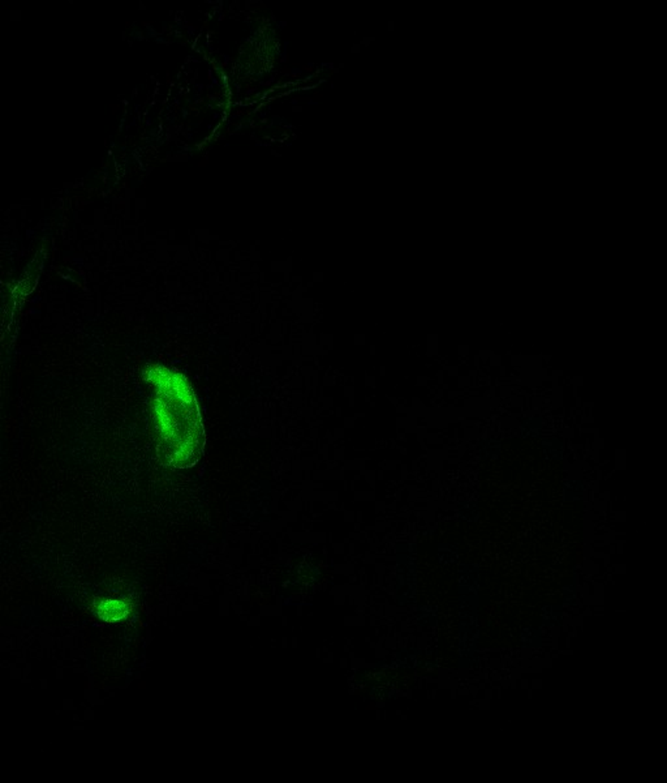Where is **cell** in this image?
Returning <instances> with one entry per match:
<instances>
[{"label": "cell", "instance_id": "cell-5", "mask_svg": "<svg viewBox=\"0 0 667 783\" xmlns=\"http://www.w3.org/2000/svg\"><path fill=\"white\" fill-rule=\"evenodd\" d=\"M543 424H545V423H543V421H542L541 418H539V417L528 418L527 421L521 424L520 431H519V436H520V437H530V436L536 437V436H539L541 430L543 428Z\"/></svg>", "mask_w": 667, "mask_h": 783}, {"label": "cell", "instance_id": "cell-2", "mask_svg": "<svg viewBox=\"0 0 667 783\" xmlns=\"http://www.w3.org/2000/svg\"><path fill=\"white\" fill-rule=\"evenodd\" d=\"M93 612L106 623H119L128 619L132 603L126 598H102L93 602Z\"/></svg>", "mask_w": 667, "mask_h": 783}, {"label": "cell", "instance_id": "cell-3", "mask_svg": "<svg viewBox=\"0 0 667 783\" xmlns=\"http://www.w3.org/2000/svg\"><path fill=\"white\" fill-rule=\"evenodd\" d=\"M543 456L549 460H559L563 455V444L557 437H545L541 442Z\"/></svg>", "mask_w": 667, "mask_h": 783}, {"label": "cell", "instance_id": "cell-4", "mask_svg": "<svg viewBox=\"0 0 667 783\" xmlns=\"http://www.w3.org/2000/svg\"><path fill=\"white\" fill-rule=\"evenodd\" d=\"M501 443L493 439H483L480 442L478 455L483 460H496L501 456Z\"/></svg>", "mask_w": 667, "mask_h": 783}, {"label": "cell", "instance_id": "cell-1", "mask_svg": "<svg viewBox=\"0 0 667 783\" xmlns=\"http://www.w3.org/2000/svg\"><path fill=\"white\" fill-rule=\"evenodd\" d=\"M158 388L154 402L162 455L175 468H189L202 455L205 431L195 393L184 376L164 367L150 372Z\"/></svg>", "mask_w": 667, "mask_h": 783}]
</instances>
